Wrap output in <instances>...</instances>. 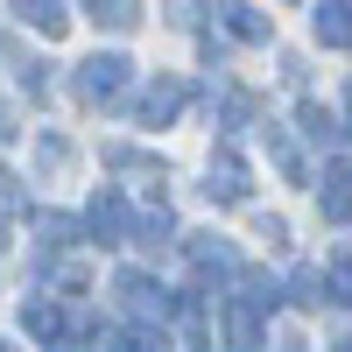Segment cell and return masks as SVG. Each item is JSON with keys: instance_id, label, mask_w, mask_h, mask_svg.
<instances>
[{"instance_id": "ba28073f", "label": "cell", "mask_w": 352, "mask_h": 352, "mask_svg": "<svg viewBox=\"0 0 352 352\" xmlns=\"http://www.w3.org/2000/svg\"><path fill=\"white\" fill-rule=\"evenodd\" d=\"M21 324H28V338H43V345H64V310H56L50 296H43V303H28V310H21Z\"/></svg>"}, {"instance_id": "4fadbf2b", "label": "cell", "mask_w": 352, "mask_h": 352, "mask_svg": "<svg viewBox=\"0 0 352 352\" xmlns=\"http://www.w3.org/2000/svg\"><path fill=\"white\" fill-rule=\"evenodd\" d=\"M226 28H232L240 43H261V36H268V21H261L254 8H226Z\"/></svg>"}, {"instance_id": "3957f363", "label": "cell", "mask_w": 352, "mask_h": 352, "mask_svg": "<svg viewBox=\"0 0 352 352\" xmlns=\"http://www.w3.org/2000/svg\"><path fill=\"white\" fill-rule=\"evenodd\" d=\"M204 190H212L219 204H240V197H247V169H240V155H232V148L212 155V169H204Z\"/></svg>"}, {"instance_id": "8fae6325", "label": "cell", "mask_w": 352, "mask_h": 352, "mask_svg": "<svg viewBox=\"0 0 352 352\" xmlns=\"http://www.w3.org/2000/svg\"><path fill=\"white\" fill-rule=\"evenodd\" d=\"M190 261H197V268H240V254H232L219 232H197V240H190Z\"/></svg>"}, {"instance_id": "6da1fadb", "label": "cell", "mask_w": 352, "mask_h": 352, "mask_svg": "<svg viewBox=\"0 0 352 352\" xmlns=\"http://www.w3.org/2000/svg\"><path fill=\"white\" fill-rule=\"evenodd\" d=\"M113 289H120V296H127V310L141 317V324H148V317L162 324V317L176 310V303H169V289H162L155 275H141V268H120V282H113Z\"/></svg>"}, {"instance_id": "7c38bea8", "label": "cell", "mask_w": 352, "mask_h": 352, "mask_svg": "<svg viewBox=\"0 0 352 352\" xmlns=\"http://www.w3.org/2000/svg\"><path fill=\"white\" fill-rule=\"evenodd\" d=\"M296 120H303V134H310V141H324V148L338 141V120H331V113L317 106V99H303V113H296Z\"/></svg>"}, {"instance_id": "5b68a950", "label": "cell", "mask_w": 352, "mask_h": 352, "mask_svg": "<svg viewBox=\"0 0 352 352\" xmlns=\"http://www.w3.org/2000/svg\"><path fill=\"white\" fill-rule=\"evenodd\" d=\"M317 212H324L331 226H352V169H345V162H331V176H324V197H317Z\"/></svg>"}, {"instance_id": "ac0fdd59", "label": "cell", "mask_w": 352, "mask_h": 352, "mask_svg": "<svg viewBox=\"0 0 352 352\" xmlns=\"http://www.w3.org/2000/svg\"><path fill=\"white\" fill-rule=\"evenodd\" d=\"M99 21H106V28H120V36H127V28L141 21V8H127V0H113V8H99Z\"/></svg>"}, {"instance_id": "2e32d148", "label": "cell", "mask_w": 352, "mask_h": 352, "mask_svg": "<svg viewBox=\"0 0 352 352\" xmlns=\"http://www.w3.org/2000/svg\"><path fill=\"white\" fill-rule=\"evenodd\" d=\"M169 232H176V219L169 212H148V219H141V247H162Z\"/></svg>"}, {"instance_id": "9c48e42d", "label": "cell", "mask_w": 352, "mask_h": 352, "mask_svg": "<svg viewBox=\"0 0 352 352\" xmlns=\"http://www.w3.org/2000/svg\"><path fill=\"white\" fill-rule=\"evenodd\" d=\"M317 43H331V50H352V8H345V0L317 8Z\"/></svg>"}, {"instance_id": "d6986e66", "label": "cell", "mask_w": 352, "mask_h": 352, "mask_svg": "<svg viewBox=\"0 0 352 352\" xmlns=\"http://www.w3.org/2000/svg\"><path fill=\"white\" fill-rule=\"evenodd\" d=\"M282 352H303V338H296V331H282Z\"/></svg>"}, {"instance_id": "e0dca14e", "label": "cell", "mask_w": 352, "mask_h": 352, "mask_svg": "<svg viewBox=\"0 0 352 352\" xmlns=\"http://www.w3.org/2000/svg\"><path fill=\"white\" fill-rule=\"evenodd\" d=\"M331 303H352V254L331 261Z\"/></svg>"}, {"instance_id": "8992f818", "label": "cell", "mask_w": 352, "mask_h": 352, "mask_svg": "<svg viewBox=\"0 0 352 352\" xmlns=\"http://www.w3.org/2000/svg\"><path fill=\"white\" fill-rule=\"evenodd\" d=\"M176 106H184V85H176V78H155L148 92H141V120L162 127V120H176Z\"/></svg>"}, {"instance_id": "5bb4252c", "label": "cell", "mask_w": 352, "mask_h": 352, "mask_svg": "<svg viewBox=\"0 0 352 352\" xmlns=\"http://www.w3.org/2000/svg\"><path fill=\"white\" fill-rule=\"evenodd\" d=\"M21 21H28V28H43V36H64V28H71L64 8H21Z\"/></svg>"}, {"instance_id": "52a82bcc", "label": "cell", "mask_w": 352, "mask_h": 352, "mask_svg": "<svg viewBox=\"0 0 352 352\" xmlns=\"http://www.w3.org/2000/svg\"><path fill=\"white\" fill-rule=\"evenodd\" d=\"M226 338H232V352H254V345H261V310L232 296V303H226Z\"/></svg>"}, {"instance_id": "277c9868", "label": "cell", "mask_w": 352, "mask_h": 352, "mask_svg": "<svg viewBox=\"0 0 352 352\" xmlns=\"http://www.w3.org/2000/svg\"><path fill=\"white\" fill-rule=\"evenodd\" d=\"M85 226H92V240H127V204H120V190H99L92 197V212H85Z\"/></svg>"}, {"instance_id": "9a60e30c", "label": "cell", "mask_w": 352, "mask_h": 352, "mask_svg": "<svg viewBox=\"0 0 352 352\" xmlns=\"http://www.w3.org/2000/svg\"><path fill=\"white\" fill-rule=\"evenodd\" d=\"M127 352H169V338H162V324H134L127 338H120Z\"/></svg>"}, {"instance_id": "30bf717a", "label": "cell", "mask_w": 352, "mask_h": 352, "mask_svg": "<svg viewBox=\"0 0 352 352\" xmlns=\"http://www.w3.org/2000/svg\"><path fill=\"white\" fill-rule=\"evenodd\" d=\"M289 296H296L303 310H324V303H331V282H324V268H296V275H289Z\"/></svg>"}, {"instance_id": "ffe728a7", "label": "cell", "mask_w": 352, "mask_h": 352, "mask_svg": "<svg viewBox=\"0 0 352 352\" xmlns=\"http://www.w3.org/2000/svg\"><path fill=\"white\" fill-rule=\"evenodd\" d=\"M0 352H8V345H0Z\"/></svg>"}, {"instance_id": "7a4b0ae2", "label": "cell", "mask_w": 352, "mask_h": 352, "mask_svg": "<svg viewBox=\"0 0 352 352\" xmlns=\"http://www.w3.org/2000/svg\"><path fill=\"white\" fill-rule=\"evenodd\" d=\"M127 85V56H85L78 64V92L85 99H113Z\"/></svg>"}]
</instances>
